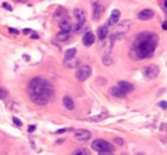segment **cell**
<instances>
[{
    "instance_id": "f1b7e54d",
    "label": "cell",
    "mask_w": 167,
    "mask_h": 155,
    "mask_svg": "<svg viewBox=\"0 0 167 155\" xmlns=\"http://www.w3.org/2000/svg\"><path fill=\"white\" fill-rule=\"evenodd\" d=\"M158 106H159V107H162V108H167V103H166V102H159V103H158Z\"/></svg>"
},
{
    "instance_id": "f546056e",
    "label": "cell",
    "mask_w": 167,
    "mask_h": 155,
    "mask_svg": "<svg viewBox=\"0 0 167 155\" xmlns=\"http://www.w3.org/2000/svg\"><path fill=\"white\" fill-rule=\"evenodd\" d=\"M67 131H68V129H59V131H56L55 133L56 134H62V133H65Z\"/></svg>"
},
{
    "instance_id": "ac0fdd59",
    "label": "cell",
    "mask_w": 167,
    "mask_h": 155,
    "mask_svg": "<svg viewBox=\"0 0 167 155\" xmlns=\"http://www.w3.org/2000/svg\"><path fill=\"white\" fill-rule=\"evenodd\" d=\"M108 116V115L107 113H99V115H95V116H91V117H89L88 119V121H102V120H105V119L106 117H107Z\"/></svg>"
},
{
    "instance_id": "e575fe53",
    "label": "cell",
    "mask_w": 167,
    "mask_h": 155,
    "mask_svg": "<svg viewBox=\"0 0 167 155\" xmlns=\"http://www.w3.org/2000/svg\"><path fill=\"white\" fill-rule=\"evenodd\" d=\"M162 27H163V30H167V22H163Z\"/></svg>"
},
{
    "instance_id": "836d02e7",
    "label": "cell",
    "mask_w": 167,
    "mask_h": 155,
    "mask_svg": "<svg viewBox=\"0 0 167 155\" xmlns=\"http://www.w3.org/2000/svg\"><path fill=\"white\" fill-rule=\"evenodd\" d=\"M31 38L33 39H38L39 37H38V34H35V33H33V35H31Z\"/></svg>"
},
{
    "instance_id": "52a82bcc",
    "label": "cell",
    "mask_w": 167,
    "mask_h": 155,
    "mask_svg": "<svg viewBox=\"0 0 167 155\" xmlns=\"http://www.w3.org/2000/svg\"><path fill=\"white\" fill-rule=\"evenodd\" d=\"M59 26L62 29V31H67V33H72V22H71V20L68 17H63L62 20H60L59 22Z\"/></svg>"
},
{
    "instance_id": "d6a6232c",
    "label": "cell",
    "mask_w": 167,
    "mask_h": 155,
    "mask_svg": "<svg viewBox=\"0 0 167 155\" xmlns=\"http://www.w3.org/2000/svg\"><path fill=\"white\" fill-rule=\"evenodd\" d=\"M29 33H33V31L29 30V29H25V30H24V34H29Z\"/></svg>"
},
{
    "instance_id": "484cf974",
    "label": "cell",
    "mask_w": 167,
    "mask_h": 155,
    "mask_svg": "<svg viewBox=\"0 0 167 155\" xmlns=\"http://www.w3.org/2000/svg\"><path fill=\"white\" fill-rule=\"evenodd\" d=\"M114 142H116V145H120V146L123 145V139L122 138H115L114 139Z\"/></svg>"
},
{
    "instance_id": "603a6c76",
    "label": "cell",
    "mask_w": 167,
    "mask_h": 155,
    "mask_svg": "<svg viewBox=\"0 0 167 155\" xmlns=\"http://www.w3.org/2000/svg\"><path fill=\"white\" fill-rule=\"evenodd\" d=\"M72 155H89V153H88V150H85V149H79V150L73 151Z\"/></svg>"
},
{
    "instance_id": "8d00e7d4",
    "label": "cell",
    "mask_w": 167,
    "mask_h": 155,
    "mask_svg": "<svg viewBox=\"0 0 167 155\" xmlns=\"http://www.w3.org/2000/svg\"><path fill=\"white\" fill-rule=\"evenodd\" d=\"M15 1H17V3H26L27 0H15Z\"/></svg>"
},
{
    "instance_id": "d590c367",
    "label": "cell",
    "mask_w": 167,
    "mask_h": 155,
    "mask_svg": "<svg viewBox=\"0 0 167 155\" xmlns=\"http://www.w3.org/2000/svg\"><path fill=\"white\" fill-rule=\"evenodd\" d=\"M163 4H165V10L167 12V0H163Z\"/></svg>"
},
{
    "instance_id": "d4e9b609",
    "label": "cell",
    "mask_w": 167,
    "mask_h": 155,
    "mask_svg": "<svg viewBox=\"0 0 167 155\" xmlns=\"http://www.w3.org/2000/svg\"><path fill=\"white\" fill-rule=\"evenodd\" d=\"M12 120H13V122H15V125H17V127H21V125H22V121H21L20 119H17V117H12Z\"/></svg>"
},
{
    "instance_id": "7c38bea8",
    "label": "cell",
    "mask_w": 167,
    "mask_h": 155,
    "mask_svg": "<svg viewBox=\"0 0 167 155\" xmlns=\"http://www.w3.org/2000/svg\"><path fill=\"white\" fill-rule=\"evenodd\" d=\"M118 86L120 89L123 90L125 94H128V93H131V91H133V85L132 84H129V82H127V81H119L118 82Z\"/></svg>"
},
{
    "instance_id": "277c9868",
    "label": "cell",
    "mask_w": 167,
    "mask_h": 155,
    "mask_svg": "<svg viewBox=\"0 0 167 155\" xmlns=\"http://www.w3.org/2000/svg\"><path fill=\"white\" fill-rule=\"evenodd\" d=\"M90 76H91V68L89 67V65L80 67L79 70H77V73H76V77H77V80H79L80 82L86 81L88 78L90 77Z\"/></svg>"
},
{
    "instance_id": "ffe728a7",
    "label": "cell",
    "mask_w": 167,
    "mask_h": 155,
    "mask_svg": "<svg viewBox=\"0 0 167 155\" xmlns=\"http://www.w3.org/2000/svg\"><path fill=\"white\" fill-rule=\"evenodd\" d=\"M76 53H77V50H76V48H69V50H67V52H65V60L74 59Z\"/></svg>"
},
{
    "instance_id": "2e32d148",
    "label": "cell",
    "mask_w": 167,
    "mask_h": 155,
    "mask_svg": "<svg viewBox=\"0 0 167 155\" xmlns=\"http://www.w3.org/2000/svg\"><path fill=\"white\" fill-rule=\"evenodd\" d=\"M108 35V27L107 25H103V26L98 27V38L101 39V41H105L106 38H107Z\"/></svg>"
},
{
    "instance_id": "4dcf8cb0",
    "label": "cell",
    "mask_w": 167,
    "mask_h": 155,
    "mask_svg": "<svg viewBox=\"0 0 167 155\" xmlns=\"http://www.w3.org/2000/svg\"><path fill=\"white\" fill-rule=\"evenodd\" d=\"M9 33H13V34H19V31H17L16 29H12V27H9Z\"/></svg>"
},
{
    "instance_id": "44dd1931",
    "label": "cell",
    "mask_w": 167,
    "mask_h": 155,
    "mask_svg": "<svg viewBox=\"0 0 167 155\" xmlns=\"http://www.w3.org/2000/svg\"><path fill=\"white\" fill-rule=\"evenodd\" d=\"M102 63L105 64V65H111V64L114 63L112 60V56L110 55V53H105L103 57H102Z\"/></svg>"
},
{
    "instance_id": "ba28073f",
    "label": "cell",
    "mask_w": 167,
    "mask_h": 155,
    "mask_svg": "<svg viewBox=\"0 0 167 155\" xmlns=\"http://www.w3.org/2000/svg\"><path fill=\"white\" fill-rule=\"evenodd\" d=\"M74 137L79 141H88V139L91 138V133L89 131H85V129H80V131H77L74 133Z\"/></svg>"
},
{
    "instance_id": "4fadbf2b",
    "label": "cell",
    "mask_w": 167,
    "mask_h": 155,
    "mask_svg": "<svg viewBox=\"0 0 167 155\" xmlns=\"http://www.w3.org/2000/svg\"><path fill=\"white\" fill-rule=\"evenodd\" d=\"M110 94H111L112 96H116V98H123V96H125V95H127L125 93H124L118 85L110 89Z\"/></svg>"
},
{
    "instance_id": "1f68e13d",
    "label": "cell",
    "mask_w": 167,
    "mask_h": 155,
    "mask_svg": "<svg viewBox=\"0 0 167 155\" xmlns=\"http://www.w3.org/2000/svg\"><path fill=\"white\" fill-rule=\"evenodd\" d=\"M34 129H35V127H34V125H29V128H27V131H29V132L31 133V132L34 131Z\"/></svg>"
},
{
    "instance_id": "83f0119b",
    "label": "cell",
    "mask_w": 167,
    "mask_h": 155,
    "mask_svg": "<svg viewBox=\"0 0 167 155\" xmlns=\"http://www.w3.org/2000/svg\"><path fill=\"white\" fill-rule=\"evenodd\" d=\"M98 155H114V153H111V151H102Z\"/></svg>"
},
{
    "instance_id": "30bf717a",
    "label": "cell",
    "mask_w": 167,
    "mask_h": 155,
    "mask_svg": "<svg viewBox=\"0 0 167 155\" xmlns=\"http://www.w3.org/2000/svg\"><path fill=\"white\" fill-rule=\"evenodd\" d=\"M119 19H120V12L118 9H114L111 16H110V19H108V21H107V26H112V25L118 24Z\"/></svg>"
},
{
    "instance_id": "5b68a950",
    "label": "cell",
    "mask_w": 167,
    "mask_h": 155,
    "mask_svg": "<svg viewBox=\"0 0 167 155\" xmlns=\"http://www.w3.org/2000/svg\"><path fill=\"white\" fill-rule=\"evenodd\" d=\"M143 73L145 77L149 78V80H154V78L159 74V68L157 65H148L144 68Z\"/></svg>"
},
{
    "instance_id": "3957f363",
    "label": "cell",
    "mask_w": 167,
    "mask_h": 155,
    "mask_svg": "<svg viewBox=\"0 0 167 155\" xmlns=\"http://www.w3.org/2000/svg\"><path fill=\"white\" fill-rule=\"evenodd\" d=\"M91 149L102 153V151H114V146L110 142L105 141V139H94V142H91Z\"/></svg>"
},
{
    "instance_id": "6da1fadb",
    "label": "cell",
    "mask_w": 167,
    "mask_h": 155,
    "mask_svg": "<svg viewBox=\"0 0 167 155\" xmlns=\"http://www.w3.org/2000/svg\"><path fill=\"white\" fill-rule=\"evenodd\" d=\"M158 46V35L150 31H144L138 34L132 46V55L136 60H143L151 57Z\"/></svg>"
},
{
    "instance_id": "74e56055",
    "label": "cell",
    "mask_w": 167,
    "mask_h": 155,
    "mask_svg": "<svg viewBox=\"0 0 167 155\" xmlns=\"http://www.w3.org/2000/svg\"><path fill=\"white\" fill-rule=\"evenodd\" d=\"M136 155H146V154H145V153H137Z\"/></svg>"
},
{
    "instance_id": "7402d4cb",
    "label": "cell",
    "mask_w": 167,
    "mask_h": 155,
    "mask_svg": "<svg viewBox=\"0 0 167 155\" xmlns=\"http://www.w3.org/2000/svg\"><path fill=\"white\" fill-rule=\"evenodd\" d=\"M71 37V33H67V31H60V33L56 35V38L59 39V41H67Z\"/></svg>"
},
{
    "instance_id": "5bb4252c",
    "label": "cell",
    "mask_w": 167,
    "mask_h": 155,
    "mask_svg": "<svg viewBox=\"0 0 167 155\" xmlns=\"http://www.w3.org/2000/svg\"><path fill=\"white\" fill-rule=\"evenodd\" d=\"M129 27H131V22H129V21H124V22L118 25V29H116L115 33L116 34H125V31Z\"/></svg>"
},
{
    "instance_id": "cb8c5ba5",
    "label": "cell",
    "mask_w": 167,
    "mask_h": 155,
    "mask_svg": "<svg viewBox=\"0 0 167 155\" xmlns=\"http://www.w3.org/2000/svg\"><path fill=\"white\" fill-rule=\"evenodd\" d=\"M7 96H8V91L5 89L0 88V99H5Z\"/></svg>"
},
{
    "instance_id": "e0dca14e",
    "label": "cell",
    "mask_w": 167,
    "mask_h": 155,
    "mask_svg": "<svg viewBox=\"0 0 167 155\" xmlns=\"http://www.w3.org/2000/svg\"><path fill=\"white\" fill-rule=\"evenodd\" d=\"M63 104L65 106L67 110H73V108H74V102H73V99L71 98V96H68V95H65V96L63 98Z\"/></svg>"
},
{
    "instance_id": "8992f818",
    "label": "cell",
    "mask_w": 167,
    "mask_h": 155,
    "mask_svg": "<svg viewBox=\"0 0 167 155\" xmlns=\"http://www.w3.org/2000/svg\"><path fill=\"white\" fill-rule=\"evenodd\" d=\"M105 10V7L98 1H94L93 3V12H91V17H93L94 21H98L99 19L102 17V13Z\"/></svg>"
},
{
    "instance_id": "4316f807",
    "label": "cell",
    "mask_w": 167,
    "mask_h": 155,
    "mask_svg": "<svg viewBox=\"0 0 167 155\" xmlns=\"http://www.w3.org/2000/svg\"><path fill=\"white\" fill-rule=\"evenodd\" d=\"M3 7H4V8L7 9V10H12V7H10L8 3H3Z\"/></svg>"
},
{
    "instance_id": "9a60e30c",
    "label": "cell",
    "mask_w": 167,
    "mask_h": 155,
    "mask_svg": "<svg viewBox=\"0 0 167 155\" xmlns=\"http://www.w3.org/2000/svg\"><path fill=\"white\" fill-rule=\"evenodd\" d=\"M73 14H74V17H76V20H77V24H81V25L85 24V13H84V10L77 8V9L73 10Z\"/></svg>"
},
{
    "instance_id": "9c48e42d",
    "label": "cell",
    "mask_w": 167,
    "mask_h": 155,
    "mask_svg": "<svg viewBox=\"0 0 167 155\" xmlns=\"http://www.w3.org/2000/svg\"><path fill=\"white\" fill-rule=\"evenodd\" d=\"M137 17H138V20H141V21H148V20H151L153 17H154V12H153L151 9H143L141 12H138Z\"/></svg>"
},
{
    "instance_id": "7a4b0ae2",
    "label": "cell",
    "mask_w": 167,
    "mask_h": 155,
    "mask_svg": "<svg viewBox=\"0 0 167 155\" xmlns=\"http://www.w3.org/2000/svg\"><path fill=\"white\" fill-rule=\"evenodd\" d=\"M29 90V96L35 104L38 106H45L50 100L54 98V88L48 81L45 78L35 77L29 82L27 86Z\"/></svg>"
},
{
    "instance_id": "8fae6325",
    "label": "cell",
    "mask_w": 167,
    "mask_h": 155,
    "mask_svg": "<svg viewBox=\"0 0 167 155\" xmlns=\"http://www.w3.org/2000/svg\"><path fill=\"white\" fill-rule=\"evenodd\" d=\"M94 41H95V37H94V34L91 33V31H88V33L84 35V38H82V43H84V46H86V47L93 44Z\"/></svg>"
},
{
    "instance_id": "d6986e66",
    "label": "cell",
    "mask_w": 167,
    "mask_h": 155,
    "mask_svg": "<svg viewBox=\"0 0 167 155\" xmlns=\"http://www.w3.org/2000/svg\"><path fill=\"white\" fill-rule=\"evenodd\" d=\"M64 65H65L67 68H76L77 65H79V60L77 59H71V60H64Z\"/></svg>"
}]
</instances>
